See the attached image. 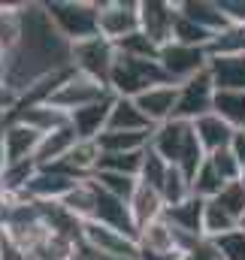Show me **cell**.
Returning <instances> with one entry per match:
<instances>
[{"instance_id":"obj_1","label":"cell","mask_w":245,"mask_h":260,"mask_svg":"<svg viewBox=\"0 0 245 260\" xmlns=\"http://www.w3.org/2000/svg\"><path fill=\"white\" fill-rule=\"evenodd\" d=\"M43 9H46L52 27L70 46L91 40V37H100L97 0H49V3H43Z\"/></svg>"},{"instance_id":"obj_2","label":"cell","mask_w":245,"mask_h":260,"mask_svg":"<svg viewBox=\"0 0 245 260\" xmlns=\"http://www.w3.org/2000/svg\"><path fill=\"white\" fill-rule=\"evenodd\" d=\"M167 76L158 61H142V58H130V55H115V64L109 73V91L112 97H127L136 100L139 94H145L155 85H164Z\"/></svg>"},{"instance_id":"obj_3","label":"cell","mask_w":245,"mask_h":260,"mask_svg":"<svg viewBox=\"0 0 245 260\" xmlns=\"http://www.w3.org/2000/svg\"><path fill=\"white\" fill-rule=\"evenodd\" d=\"M115 55L118 49L103 40V37H91V40H82V43H73L70 46V67L88 79H97L109 88V73L115 64Z\"/></svg>"},{"instance_id":"obj_4","label":"cell","mask_w":245,"mask_h":260,"mask_svg":"<svg viewBox=\"0 0 245 260\" xmlns=\"http://www.w3.org/2000/svg\"><path fill=\"white\" fill-rule=\"evenodd\" d=\"M82 248L106 260H136V254H139V242L133 236H124L100 221L82 224Z\"/></svg>"},{"instance_id":"obj_5","label":"cell","mask_w":245,"mask_h":260,"mask_svg":"<svg viewBox=\"0 0 245 260\" xmlns=\"http://www.w3.org/2000/svg\"><path fill=\"white\" fill-rule=\"evenodd\" d=\"M100 37L112 46L139 30V0H97Z\"/></svg>"},{"instance_id":"obj_6","label":"cell","mask_w":245,"mask_h":260,"mask_svg":"<svg viewBox=\"0 0 245 260\" xmlns=\"http://www.w3.org/2000/svg\"><path fill=\"white\" fill-rule=\"evenodd\" d=\"M158 64L164 70L167 82L182 85L188 79L200 76L209 70V52L197 49V46H182V43H167L158 55Z\"/></svg>"},{"instance_id":"obj_7","label":"cell","mask_w":245,"mask_h":260,"mask_svg":"<svg viewBox=\"0 0 245 260\" xmlns=\"http://www.w3.org/2000/svg\"><path fill=\"white\" fill-rule=\"evenodd\" d=\"M109 94H112V91H109L103 82L88 79V76L70 70V76L64 79V85L55 91V97H52L49 103H52L55 109L67 112V115H73V112H79V109H85V106L103 100V97H109Z\"/></svg>"},{"instance_id":"obj_8","label":"cell","mask_w":245,"mask_h":260,"mask_svg":"<svg viewBox=\"0 0 245 260\" xmlns=\"http://www.w3.org/2000/svg\"><path fill=\"white\" fill-rule=\"evenodd\" d=\"M215 94L218 91L212 85L209 70L200 73V76H194V79H188V82H182L179 85V100H176V115L173 118L194 124L197 118H203V115H209L215 109Z\"/></svg>"},{"instance_id":"obj_9","label":"cell","mask_w":245,"mask_h":260,"mask_svg":"<svg viewBox=\"0 0 245 260\" xmlns=\"http://www.w3.org/2000/svg\"><path fill=\"white\" fill-rule=\"evenodd\" d=\"M176 18H179V3H170V0H139V34L148 37L158 49L173 43Z\"/></svg>"},{"instance_id":"obj_10","label":"cell","mask_w":245,"mask_h":260,"mask_svg":"<svg viewBox=\"0 0 245 260\" xmlns=\"http://www.w3.org/2000/svg\"><path fill=\"white\" fill-rule=\"evenodd\" d=\"M191 142H194V127L188 121H179V118L151 127V136H148V148L158 157H164L170 167H179V160L185 157Z\"/></svg>"},{"instance_id":"obj_11","label":"cell","mask_w":245,"mask_h":260,"mask_svg":"<svg viewBox=\"0 0 245 260\" xmlns=\"http://www.w3.org/2000/svg\"><path fill=\"white\" fill-rule=\"evenodd\" d=\"M43 142V133L27 127L18 118H6L0 124V148H3V160L6 164H18V160H34L37 148Z\"/></svg>"},{"instance_id":"obj_12","label":"cell","mask_w":245,"mask_h":260,"mask_svg":"<svg viewBox=\"0 0 245 260\" xmlns=\"http://www.w3.org/2000/svg\"><path fill=\"white\" fill-rule=\"evenodd\" d=\"M176 100H179V85L164 82V85H155V88H148L145 94H139V97H136V106H139V112L148 118V124L158 127V124L173 121V115H176Z\"/></svg>"},{"instance_id":"obj_13","label":"cell","mask_w":245,"mask_h":260,"mask_svg":"<svg viewBox=\"0 0 245 260\" xmlns=\"http://www.w3.org/2000/svg\"><path fill=\"white\" fill-rule=\"evenodd\" d=\"M191 127H194L197 142L203 145L206 154H215V151H221V148H230V145H233V136H236V127H230L218 112H209V115L197 118Z\"/></svg>"},{"instance_id":"obj_14","label":"cell","mask_w":245,"mask_h":260,"mask_svg":"<svg viewBox=\"0 0 245 260\" xmlns=\"http://www.w3.org/2000/svg\"><path fill=\"white\" fill-rule=\"evenodd\" d=\"M203 212H206V200L188 197L179 206L164 209V218L173 230H179L185 236H194V239H203Z\"/></svg>"},{"instance_id":"obj_15","label":"cell","mask_w":245,"mask_h":260,"mask_svg":"<svg viewBox=\"0 0 245 260\" xmlns=\"http://www.w3.org/2000/svg\"><path fill=\"white\" fill-rule=\"evenodd\" d=\"M112 100H115V97L109 94V97H103V100H97V103H91V106H85V109H79V112L70 115V127L76 130L79 139H97V136L106 130Z\"/></svg>"},{"instance_id":"obj_16","label":"cell","mask_w":245,"mask_h":260,"mask_svg":"<svg viewBox=\"0 0 245 260\" xmlns=\"http://www.w3.org/2000/svg\"><path fill=\"white\" fill-rule=\"evenodd\" d=\"M94 221H100V224L118 230L124 236H133L136 239V224L130 218L127 203L118 200V197H109L106 191H100V188H97V212H94Z\"/></svg>"},{"instance_id":"obj_17","label":"cell","mask_w":245,"mask_h":260,"mask_svg":"<svg viewBox=\"0 0 245 260\" xmlns=\"http://www.w3.org/2000/svg\"><path fill=\"white\" fill-rule=\"evenodd\" d=\"M24 6L27 3H0V55H12L24 40Z\"/></svg>"},{"instance_id":"obj_18","label":"cell","mask_w":245,"mask_h":260,"mask_svg":"<svg viewBox=\"0 0 245 260\" xmlns=\"http://www.w3.org/2000/svg\"><path fill=\"white\" fill-rule=\"evenodd\" d=\"M76 142H79V136H76V130L70 127V124L46 133L43 142H40V148H37V157H34L37 167H55V164H61L64 157L73 151Z\"/></svg>"},{"instance_id":"obj_19","label":"cell","mask_w":245,"mask_h":260,"mask_svg":"<svg viewBox=\"0 0 245 260\" xmlns=\"http://www.w3.org/2000/svg\"><path fill=\"white\" fill-rule=\"evenodd\" d=\"M179 3V12L185 18H191L194 24H200L203 30L209 34H218L221 27H227V15L221 12V3L218 0H176Z\"/></svg>"},{"instance_id":"obj_20","label":"cell","mask_w":245,"mask_h":260,"mask_svg":"<svg viewBox=\"0 0 245 260\" xmlns=\"http://www.w3.org/2000/svg\"><path fill=\"white\" fill-rule=\"evenodd\" d=\"M209 76L215 91H245V55L209 58Z\"/></svg>"},{"instance_id":"obj_21","label":"cell","mask_w":245,"mask_h":260,"mask_svg":"<svg viewBox=\"0 0 245 260\" xmlns=\"http://www.w3.org/2000/svg\"><path fill=\"white\" fill-rule=\"evenodd\" d=\"M136 242L145 251H158V254H167V257H179V251H176V230L167 224V218H158V221L145 224L136 233Z\"/></svg>"},{"instance_id":"obj_22","label":"cell","mask_w":245,"mask_h":260,"mask_svg":"<svg viewBox=\"0 0 245 260\" xmlns=\"http://www.w3.org/2000/svg\"><path fill=\"white\" fill-rule=\"evenodd\" d=\"M127 209H130V218H133V224H136V233L145 227V224H151V221H158V218H164V200L161 194L155 191V188H145V185H139L136 188V194L130 197V203H127Z\"/></svg>"},{"instance_id":"obj_23","label":"cell","mask_w":245,"mask_h":260,"mask_svg":"<svg viewBox=\"0 0 245 260\" xmlns=\"http://www.w3.org/2000/svg\"><path fill=\"white\" fill-rule=\"evenodd\" d=\"M106 130H127V133H148L151 124L148 118L139 112L136 100H127V97H115L112 100V109H109V124Z\"/></svg>"},{"instance_id":"obj_24","label":"cell","mask_w":245,"mask_h":260,"mask_svg":"<svg viewBox=\"0 0 245 260\" xmlns=\"http://www.w3.org/2000/svg\"><path fill=\"white\" fill-rule=\"evenodd\" d=\"M9 118H18V121H24L27 127L40 130L43 136L46 133H52V130L64 127V124H70V115L61 112V109H55L52 103H43V106H27V109H15Z\"/></svg>"},{"instance_id":"obj_25","label":"cell","mask_w":245,"mask_h":260,"mask_svg":"<svg viewBox=\"0 0 245 260\" xmlns=\"http://www.w3.org/2000/svg\"><path fill=\"white\" fill-rule=\"evenodd\" d=\"M206 52H209V58H236V55H245V24L230 21L227 27L212 34Z\"/></svg>"},{"instance_id":"obj_26","label":"cell","mask_w":245,"mask_h":260,"mask_svg":"<svg viewBox=\"0 0 245 260\" xmlns=\"http://www.w3.org/2000/svg\"><path fill=\"white\" fill-rule=\"evenodd\" d=\"M61 206L70 215H76L82 224H85V221H94V212H97V185H94L91 179L79 182V185L61 200Z\"/></svg>"},{"instance_id":"obj_27","label":"cell","mask_w":245,"mask_h":260,"mask_svg":"<svg viewBox=\"0 0 245 260\" xmlns=\"http://www.w3.org/2000/svg\"><path fill=\"white\" fill-rule=\"evenodd\" d=\"M148 133H127V130H103L97 136L100 154H127V151H142L148 148Z\"/></svg>"},{"instance_id":"obj_28","label":"cell","mask_w":245,"mask_h":260,"mask_svg":"<svg viewBox=\"0 0 245 260\" xmlns=\"http://www.w3.org/2000/svg\"><path fill=\"white\" fill-rule=\"evenodd\" d=\"M239 230V221L218 203V200H206V212H203V239H221L227 233Z\"/></svg>"},{"instance_id":"obj_29","label":"cell","mask_w":245,"mask_h":260,"mask_svg":"<svg viewBox=\"0 0 245 260\" xmlns=\"http://www.w3.org/2000/svg\"><path fill=\"white\" fill-rule=\"evenodd\" d=\"M212 112H218L230 127L245 130V91H218Z\"/></svg>"},{"instance_id":"obj_30","label":"cell","mask_w":245,"mask_h":260,"mask_svg":"<svg viewBox=\"0 0 245 260\" xmlns=\"http://www.w3.org/2000/svg\"><path fill=\"white\" fill-rule=\"evenodd\" d=\"M142 151H127V154H100V164H97V173H118V176H133L139 179V170H142Z\"/></svg>"},{"instance_id":"obj_31","label":"cell","mask_w":245,"mask_h":260,"mask_svg":"<svg viewBox=\"0 0 245 260\" xmlns=\"http://www.w3.org/2000/svg\"><path fill=\"white\" fill-rule=\"evenodd\" d=\"M91 182H94L100 191H106L109 197H118L124 203H130V197L136 194V188H139V179H133V176H118V173H94Z\"/></svg>"},{"instance_id":"obj_32","label":"cell","mask_w":245,"mask_h":260,"mask_svg":"<svg viewBox=\"0 0 245 260\" xmlns=\"http://www.w3.org/2000/svg\"><path fill=\"white\" fill-rule=\"evenodd\" d=\"M161 200H164V206L170 209V206H179L185 203L188 197H191V179L185 176L182 170H176V167H170V173H167V179H164V185H161Z\"/></svg>"},{"instance_id":"obj_33","label":"cell","mask_w":245,"mask_h":260,"mask_svg":"<svg viewBox=\"0 0 245 260\" xmlns=\"http://www.w3.org/2000/svg\"><path fill=\"white\" fill-rule=\"evenodd\" d=\"M221 188H224V182H221V176L209 167V160L197 170V176L191 179V197H197V200H215V197L221 194Z\"/></svg>"},{"instance_id":"obj_34","label":"cell","mask_w":245,"mask_h":260,"mask_svg":"<svg viewBox=\"0 0 245 260\" xmlns=\"http://www.w3.org/2000/svg\"><path fill=\"white\" fill-rule=\"evenodd\" d=\"M167 173H170V164H167L164 157H158L151 148H145V154H142V170H139V185L161 191Z\"/></svg>"},{"instance_id":"obj_35","label":"cell","mask_w":245,"mask_h":260,"mask_svg":"<svg viewBox=\"0 0 245 260\" xmlns=\"http://www.w3.org/2000/svg\"><path fill=\"white\" fill-rule=\"evenodd\" d=\"M209 40H212V34H209V30H203L200 24H194L191 18H185L182 12H179V18H176V27H173V43L206 49V46H209Z\"/></svg>"},{"instance_id":"obj_36","label":"cell","mask_w":245,"mask_h":260,"mask_svg":"<svg viewBox=\"0 0 245 260\" xmlns=\"http://www.w3.org/2000/svg\"><path fill=\"white\" fill-rule=\"evenodd\" d=\"M206 160H209V167H212V170L221 176V182H224V185H230V182H239V176H242V164L236 160V154H233L230 148H221V151L209 154Z\"/></svg>"},{"instance_id":"obj_37","label":"cell","mask_w":245,"mask_h":260,"mask_svg":"<svg viewBox=\"0 0 245 260\" xmlns=\"http://www.w3.org/2000/svg\"><path fill=\"white\" fill-rule=\"evenodd\" d=\"M115 49H118L121 55L142 58V61H158V55H161V49H158L148 37H142L139 30H136V34H130V37H127V40H121V43H115Z\"/></svg>"},{"instance_id":"obj_38","label":"cell","mask_w":245,"mask_h":260,"mask_svg":"<svg viewBox=\"0 0 245 260\" xmlns=\"http://www.w3.org/2000/svg\"><path fill=\"white\" fill-rule=\"evenodd\" d=\"M215 200H218V203H221L233 218H236V221H242V218H245V188L239 185V182L224 185V188H221V194L215 197Z\"/></svg>"},{"instance_id":"obj_39","label":"cell","mask_w":245,"mask_h":260,"mask_svg":"<svg viewBox=\"0 0 245 260\" xmlns=\"http://www.w3.org/2000/svg\"><path fill=\"white\" fill-rule=\"evenodd\" d=\"M221 260H245V230H233L221 239H212Z\"/></svg>"},{"instance_id":"obj_40","label":"cell","mask_w":245,"mask_h":260,"mask_svg":"<svg viewBox=\"0 0 245 260\" xmlns=\"http://www.w3.org/2000/svg\"><path fill=\"white\" fill-rule=\"evenodd\" d=\"M182 260H221V254H218V248H215L212 239H200Z\"/></svg>"},{"instance_id":"obj_41","label":"cell","mask_w":245,"mask_h":260,"mask_svg":"<svg viewBox=\"0 0 245 260\" xmlns=\"http://www.w3.org/2000/svg\"><path fill=\"white\" fill-rule=\"evenodd\" d=\"M218 3H221V12L227 15V21L245 24V0H218Z\"/></svg>"},{"instance_id":"obj_42","label":"cell","mask_w":245,"mask_h":260,"mask_svg":"<svg viewBox=\"0 0 245 260\" xmlns=\"http://www.w3.org/2000/svg\"><path fill=\"white\" fill-rule=\"evenodd\" d=\"M230 151L236 154V160L245 167V130H236V136H233V145H230Z\"/></svg>"},{"instance_id":"obj_43","label":"cell","mask_w":245,"mask_h":260,"mask_svg":"<svg viewBox=\"0 0 245 260\" xmlns=\"http://www.w3.org/2000/svg\"><path fill=\"white\" fill-rule=\"evenodd\" d=\"M136 260H176V257H167V254H158V251H145V248H139Z\"/></svg>"},{"instance_id":"obj_44","label":"cell","mask_w":245,"mask_h":260,"mask_svg":"<svg viewBox=\"0 0 245 260\" xmlns=\"http://www.w3.org/2000/svg\"><path fill=\"white\" fill-rule=\"evenodd\" d=\"M239 185L245 188V167H242V176H239Z\"/></svg>"},{"instance_id":"obj_45","label":"cell","mask_w":245,"mask_h":260,"mask_svg":"<svg viewBox=\"0 0 245 260\" xmlns=\"http://www.w3.org/2000/svg\"><path fill=\"white\" fill-rule=\"evenodd\" d=\"M239 230H245V218H242V221H239Z\"/></svg>"},{"instance_id":"obj_46","label":"cell","mask_w":245,"mask_h":260,"mask_svg":"<svg viewBox=\"0 0 245 260\" xmlns=\"http://www.w3.org/2000/svg\"><path fill=\"white\" fill-rule=\"evenodd\" d=\"M0 124H3V118H0Z\"/></svg>"},{"instance_id":"obj_47","label":"cell","mask_w":245,"mask_h":260,"mask_svg":"<svg viewBox=\"0 0 245 260\" xmlns=\"http://www.w3.org/2000/svg\"><path fill=\"white\" fill-rule=\"evenodd\" d=\"M176 260H182V257H176Z\"/></svg>"}]
</instances>
